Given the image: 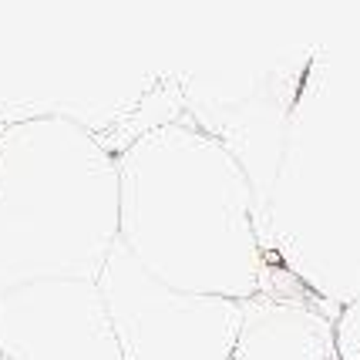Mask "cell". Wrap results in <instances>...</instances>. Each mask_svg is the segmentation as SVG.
Segmentation results:
<instances>
[{
	"instance_id": "cell-1",
	"label": "cell",
	"mask_w": 360,
	"mask_h": 360,
	"mask_svg": "<svg viewBox=\"0 0 360 360\" xmlns=\"http://www.w3.org/2000/svg\"><path fill=\"white\" fill-rule=\"evenodd\" d=\"M118 243L155 280L186 293L246 300L307 297L266 263L256 192L239 162L188 115L118 148Z\"/></svg>"
},
{
	"instance_id": "cell-2",
	"label": "cell",
	"mask_w": 360,
	"mask_h": 360,
	"mask_svg": "<svg viewBox=\"0 0 360 360\" xmlns=\"http://www.w3.org/2000/svg\"><path fill=\"white\" fill-rule=\"evenodd\" d=\"M256 226L269 266L333 316L360 297V75L307 71Z\"/></svg>"
},
{
	"instance_id": "cell-3",
	"label": "cell",
	"mask_w": 360,
	"mask_h": 360,
	"mask_svg": "<svg viewBox=\"0 0 360 360\" xmlns=\"http://www.w3.org/2000/svg\"><path fill=\"white\" fill-rule=\"evenodd\" d=\"M118 148L68 118L0 139V293L37 280H98L118 246Z\"/></svg>"
},
{
	"instance_id": "cell-4",
	"label": "cell",
	"mask_w": 360,
	"mask_h": 360,
	"mask_svg": "<svg viewBox=\"0 0 360 360\" xmlns=\"http://www.w3.org/2000/svg\"><path fill=\"white\" fill-rule=\"evenodd\" d=\"M98 286L108 307L122 360H229L243 303L186 293L155 280L118 243Z\"/></svg>"
},
{
	"instance_id": "cell-5",
	"label": "cell",
	"mask_w": 360,
	"mask_h": 360,
	"mask_svg": "<svg viewBox=\"0 0 360 360\" xmlns=\"http://www.w3.org/2000/svg\"><path fill=\"white\" fill-rule=\"evenodd\" d=\"M4 360H122L98 280H37L0 293Z\"/></svg>"
},
{
	"instance_id": "cell-6",
	"label": "cell",
	"mask_w": 360,
	"mask_h": 360,
	"mask_svg": "<svg viewBox=\"0 0 360 360\" xmlns=\"http://www.w3.org/2000/svg\"><path fill=\"white\" fill-rule=\"evenodd\" d=\"M337 316L310 297L259 293L243 303L229 360H337Z\"/></svg>"
},
{
	"instance_id": "cell-7",
	"label": "cell",
	"mask_w": 360,
	"mask_h": 360,
	"mask_svg": "<svg viewBox=\"0 0 360 360\" xmlns=\"http://www.w3.org/2000/svg\"><path fill=\"white\" fill-rule=\"evenodd\" d=\"M333 333H337V360H360V297L337 314Z\"/></svg>"
},
{
	"instance_id": "cell-8",
	"label": "cell",
	"mask_w": 360,
	"mask_h": 360,
	"mask_svg": "<svg viewBox=\"0 0 360 360\" xmlns=\"http://www.w3.org/2000/svg\"><path fill=\"white\" fill-rule=\"evenodd\" d=\"M0 360H4V357H0Z\"/></svg>"
}]
</instances>
